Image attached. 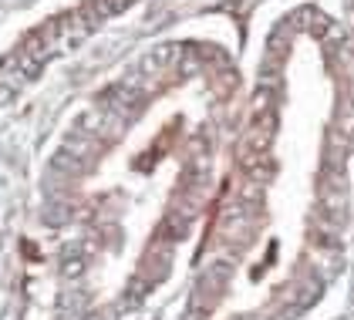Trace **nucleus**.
Instances as JSON below:
<instances>
[{"label": "nucleus", "instance_id": "1", "mask_svg": "<svg viewBox=\"0 0 354 320\" xmlns=\"http://www.w3.org/2000/svg\"><path fill=\"white\" fill-rule=\"evenodd\" d=\"M226 283H230V267H226V263H216V267L206 270V273L196 280V290H192V300H189L192 314H206V310H213V303L223 297Z\"/></svg>", "mask_w": 354, "mask_h": 320}]
</instances>
